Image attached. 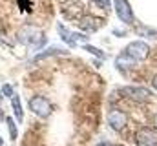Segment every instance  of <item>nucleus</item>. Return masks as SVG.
Segmentation results:
<instances>
[{
	"mask_svg": "<svg viewBox=\"0 0 157 146\" xmlns=\"http://www.w3.org/2000/svg\"><path fill=\"white\" fill-rule=\"evenodd\" d=\"M17 38L24 44H28L31 49H42L46 46V35L40 31L39 28H33V26H24L18 33H17Z\"/></svg>",
	"mask_w": 157,
	"mask_h": 146,
	"instance_id": "1",
	"label": "nucleus"
},
{
	"mask_svg": "<svg viewBox=\"0 0 157 146\" xmlns=\"http://www.w3.org/2000/svg\"><path fill=\"white\" fill-rule=\"evenodd\" d=\"M28 104H29V110H31L35 115H39L40 119H48V117L51 115V111H53V106H51L49 99H46V97H42V95L31 97Z\"/></svg>",
	"mask_w": 157,
	"mask_h": 146,
	"instance_id": "2",
	"label": "nucleus"
},
{
	"mask_svg": "<svg viewBox=\"0 0 157 146\" xmlns=\"http://www.w3.org/2000/svg\"><path fill=\"white\" fill-rule=\"evenodd\" d=\"M124 53L133 60H144L150 55V44L144 40H133L124 48Z\"/></svg>",
	"mask_w": 157,
	"mask_h": 146,
	"instance_id": "3",
	"label": "nucleus"
},
{
	"mask_svg": "<svg viewBox=\"0 0 157 146\" xmlns=\"http://www.w3.org/2000/svg\"><path fill=\"white\" fill-rule=\"evenodd\" d=\"M57 29H59V35L64 40V44H68L70 48H75L78 42H88V35H82V33H71L62 22L57 24Z\"/></svg>",
	"mask_w": 157,
	"mask_h": 146,
	"instance_id": "4",
	"label": "nucleus"
},
{
	"mask_svg": "<svg viewBox=\"0 0 157 146\" xmlns=\"http://www.w3.org/2000/svg\"><path fill=\"white\" fill-rule=\"evenodd\" d=\"M128 122V115L122 111V110H110L108 111V124L115 130V132H122V128L126 126Z\"/></svg>",
	"mask_w": 157,
	"mask_h": 146,
	"instance_id": "5",
	"label": "nucleus"
},
{
	"mask_svg": "<svg viewBox=\"0 0 157 146\" xmlns=\"http://www.w3.org/2000/svg\"><path fill=\"white\" fill-rule=\"evenodd\" d=\"M135 143L139 146H157V132L152 128H143L135 135Z\"/></svg>",
	"mask_w": 157,
	"mask_h": 146,
	"instance_id": "6",
	"label": "nucleus"
},
{
	"mask_svg": "<svg viewBox=\"0 0 157 146\" xmlns=\"http://www.w3.org/2000/svg\"><path fill=\"white\" fill-rule=\"evenodd\" d=\"M115 11H117V17L124 24H132L133 22V11H132L128 0H115Z\"/></svg>",
	"mask_w": 157,
	"mask_h": 146,
	"instance_id": "7",
	"label": "nucleus"
},
{
	"mask_svg": "<svg viewBox=\"0 0 157 146\" xmlns=\"http://www.w3.org/2000/svg\"><path fill=\"white\" fill-rule=\"evenodd\" d=\"M101 24H102V20H101V18H95V17H91V15H86V17H82V18L78 20V28H80V31H84V33H95V31H99Z\"/></svg>",
	"mask_w": 157,
	"mask_h": 146,
	"instance_id": "8",
	"label": "nucleus"
},
{
	"mask_svg": "<svg viewBox=\"0 0 157 146\" xmlns=\"http://www.w3.org/2000/svg\"><path fill=\"white\" fill-rule=\"evenodd\" d=\"M124 95H128L132 101H137V102H144L150 99V91L146 88H135V86H126L122 90Z\"/></svg>",
	"mask_w": 157,
	"mask_h": 146,
	"instance_id": "9",
	"label": "nucleus"
},
{
	"mask_svg": "<svg viewBox=\"0 0 157 146\" xmlns=\"http://www.w3.org/2000/svg\"><path fill=\"white\" fill-rule=\"evenodd\" d=\"M135 64H137V60H133L132 57H128L124 51L115 59V66H117V70H121V71H128V70H132Z\"/></svg>",
	"mask_w": 157,
	"mask_h": 146,
	"instance_id": "10",
	"label": "nucleus"
},
{
	"mask_svg": "<svg viewBox=\"0 0 157 146\" xmlns=\"http://www.w3.org/2000/svg\"><path fill=\"white\" fill-rule=\"evenodd\" d=\"M11 108L15 111V119H17L18 122H22V121H24V110H22L20 97H18V95H13V97H11Z\"/></svg>",
	"mask_w": 157,
	"mask_h": 146,
	"instance_id": "11",
	"label": "nucleus"
},
{
	"mask_svg": "<svg viewBox=\"0 0 157 146\" xmlns=\"http://www.w3.org/2000/svg\"><path fill=\"white\" fill-rule=\"evenodd\" d=\"M68 51L66 49H60V48H49L46 51H42L39 55H35V60H42V59H48V57H55V55H66Z\"/></svg>",
	"mask_w": 157,
	"mask_h": 146,
	"instance_id": "12",
	"label": "nucleus"
},
{
	"mask_svg": "<svg viewBox=\"0 0 157 146\" xmlns=\"http://www.w3.org/2000/svg\"><path fill=\"white\" fill-rule=\"evenodd\" d=\"M82 49H84V51H88V53H91V55H95V57H99V59H106V53H104L102 49L93 48V46H90V44H84V46H82Z\"/></svg>",
	"mask_w": 157,
	"mask_h": 146,
	"instance_id": "13",
	"label": "nucleus"
},
{
	"mask_svg": "<svg viewBox=\"0 0 157 146\" xmlns=\"http://www.w3.org/2000/svg\"><path fill=\"white\" fill-rule=\"evenodd\" d=\"M6 124H7V128H9V137L15 141L17 139V135H18V130H17V124L13 122V119L11 117H6Z\"/></svg>",
	"mask_w": 157,
	"mask_h": 146,
	"instance_id": "14",
	"label": "nucleus"
},
{
	"mask_svg": "<svg viewBox=\"0 0 157 146\" xmlns=\"http://www.w3.org/2000/svg\"><path fill=\"white\" fill-rule=\"evenodd\" d=\"M0 93H2L4 97H9V99L15 95V93H13V88H11V84H4V86H2V90H0Z\"/></svg>",
	"mask_w": 157,
	"mask_h": 146,
	"instance_id": "15",
	"label": "nucleus"
},
{
	"mask_svg": "<svg viewBox=\"0 0 157 146\" xmlns=\"http://www.w3.org/2000/svg\"><path fill=\"white\" fill-rule=\"evenodd\" d=\"M139 33H141V35H144V36H150V38H157V31H154V29H152V31H148L146 28H143V29H139Z\"/></svg>",
	"mask_w": 157,
	"mask_h": 146,
	"instance_id": "16",
	"label": "nucleus"
},
{
	"mask_svg": "<svg viewBox=\"0 0 157 146\" xmlns=\"http://www.w3.org/2000/svg\"><path fill=\"white\" fill-rule=\"evenodd\" d=\"M93 2H95L99 7H104V9H106V7H110V0H93Z\"/></svg>",
	"mask_w": 157,
	"mask_h": 146,
	"instance_id": "17",
	"label": "nucleus"
},
{
	"mask_svg": "<svg viewBox=\"0 0 157 146\" xmlns=\"http://www.w3.org/2000/svg\"><path fill=\"white\" fill-rule=\"evenodd\" d=\"M152 86H154V90H157V75L152 79Z\"/></svg>",
	"mask_w": 157,
	"mask_h": 146,
	"instance_id": "18",
	"label": "nucleus"
},
{
	"mask_svg": "<svg viewBox=\"0 0 157 146\" xmlns=\"http://www.w3.org/2000/svg\"><path fill=\"white\" fill-rule=\"evenodd\" d=\"M99 146H121V144H112V143H101Z\"/></svg>",
	"mask_w": 157,
	"mask_h": 146,
	"instance_id": "19",
	"label": "nucleus"
},
{
	"mask_svg": "<svg viewBox=\"0 0 157 146\" xmlns=\"http://www.w3.org/2000/svg\"><path fill=\"white\" fill-rule=\"evenodd\" d=\"M4 117H6V115H4V113H2V110H0V121H6Z\"/></svg>",
	"mask_w": 157,
	"mask_h": 146,
	"instance_id": "20",
	"label": "nucleus"
},
{
	"mask_svg": "<svg viewBox=\"0 0 157 146\" xmlns=\"http://www.w3.org/2000/svg\"><path fill=\"white\" fill-rule=\"evenodd\" d=\"M0 146H4V141H2V137H0Z\"/></svg>",
	"mask_w": 157,
	"mask_h": 146,
	"instance_id": "21",
	"label": "nucleus"
},
{
	"mask_svg": "<svg viewBox=\"0 0 157 146\" xmlns=\"http://www.w3.org/2000/svg\"><path fill=\"white\" fill-rule=\"evenodd\" d=\"M155 126H157V115H155Z\"/></svg>",
	"mask_w": 157,
	"mask_h": 146,
	"instance_id": "22",
	"label": "nucleus"
}]
</instances>
